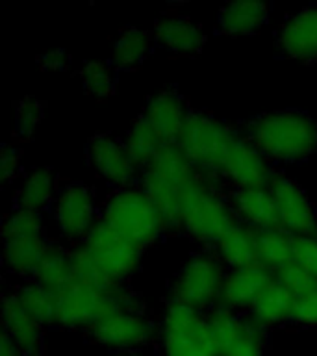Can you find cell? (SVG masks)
Here are the masks:
<instances>
[{
  "label": "cell",
  "instance_id": "1",
  "mask_svg": "<svg viewBox=\"0 0 317 356\" xmlns=\"http://www.w3.org/2000/svg\"><path fill=\"white\" fill-rule=\"evenodd\" d=\"M145 191L154 200L167 234H186L211 249L238 222L228 186L188 160L177 143L141 167Z\"/></svg>",
  "mask_w": 317,
  "mask_h": 356
},
{
  "label": "cell",
  "instance_id": "2",
  "mask_svg": "<svg viewBox=\"0 0 317 356\" xmlns=\"http://www.w3.org/2000/svg\"><path fill=\"white\" fill-rule=\"evenodd\" d=\"M177 145L197 169L228 188H267L278 171L238 132L236 124L206 110H191Z\"/></svg>",
  "mask_w": 317,
  "mask_h": 356
},
{
  "label": "cell",
  "instance_id": "3",
  "mask_svg": "<svg viewBox=\"0 0 317 356\" xmlns=\"http://www.w3.org/2000/svg\"><path fill=\"white\" fill-rule=\"evenodd\" d=\"M236 128L273 167L302 163L317 154V119L300 108L263 111Z\"/></svg>",
  "mask_w": 317,
  "mask_h": 356
},
{
  "label": "cell",
  "instance_id": "4",
  "mask_svg": "<svg viewBox=\"0 0 317 356\" xmlns=\"http://www.w3.org/2000/svg\"><path fill=\"white\" fill-rule=\"evenodd\" d=\"M145 249L124 238L102 219L80 243L72 245L71 254L78 280L100 288H121L139 271Z\"/></svg>",
  "mask_w": 317,
  "mask_h": 356
},
{
  "label": "cell",
  "instance_id": "5",
  "mask_svg": "<svg viewBox=\"0 0 317 356\" xmlns=\"http://www.w3.org/2000/svg\"><path fill=\"white\" fill-rule=\"evenodd\" d=\"M122 308L147 310L141 295L128 286L100 288L76 278L63 293L56 297L54 327L89 330L100 319Z\"/></svg>",
  "mask_w": 317,
  "mask_h": 356
},
{
  "label": "cell",
  "instance_id": "6",
  "mask_svg": "<svg viewBox=\"0 0 317 356\" xmlns=\"http://www.w3.org/2000/svg\"><path fill=\"white\" fill-rule=\"evenodd\" d=\"M100 219L145 250L167 234L158 206L141 184L113 189L100 206Z\"/></svg>",
  "mask_w": 317,
  "mask_h": 356
},
{
  "label": "cell",
  "instance_id": "7",
  "mask_svg": "<svg viewBox=\"0 0 317 356\" xmlns=\"http://www.w3.org/2000/svg\"><path fill=\"white\" fill-rule=\"evenodd\" d=\"M225 275L227 267L213 250H197L171 278L167 302H177L206 314L219 305Z\"/></svg>",
  "mask_w": 317,
  "mask_h": 356
},
{
  "label": "cell",
  "instance_id": "8",
  "mask_svg": "<svg viewBox=\"0 0 317 356\" xmlns=\"http://www.w3.org/2000/svg\"><path fill=\"white\" fill-rule=\"evenodd\" d=\"M0 232L6 269L22 280H32L50 245L44 238L41 213L11 208L4 216Z\"/></svg>",
  "mask_w": 317,
  "mask_h": 356
},
{
  "label": "cell",
  "instance_id": "9",
  "mask_svg": "<svg viewBox=\"0 0 317 356\" xmlns=\"http://www.w3.org/2000/svg\"><path fill=\"white\" fill-rule=\"evenodd\" d=\"M158 325V343L163 356H219L204 312L165 302Z\"/></svg>",
  "mask_w": 317,
  "mask_h": 356
},
{
  "label": "cell",
  "instance_id": "10",
  "mask_svg": "<svg viewBox=\"0 0 317 356\" xmlns=\"http://www.w3.org/2000/svg\"><path fill=\"white\" fill-rule=\"evenodd\" d=\"M86 334L88 339L113 355H139L158 341L160 325L149 317L147 310L122 308L100 319Z\"/></svg>",
  "mask_w": 317,
  "mask_h": 356
},
{
  "label": "cell",
  "instance_id": "11",
  "mask_svg": "<svg viewBox=\"0 0 317 356\" xmlns=\"http://www.w3.org/2000/svg\"><path fill=\"white\" fill-rule=\"evenodd\" d=\"M50 211L56 228L72 245L80 243L100 219L93 188L80 180L60 184Z\"/></svg>",
  "mask_w": 317,
  "mask_h": 356
},
{
  "label": "cell",
  "instance_id": "12",
  "mask_svg": "<svg viewBox=\"0 0 317 356\" xmlns=\"http://www.w3.org/2000/svg\"><path fill=\"white\" fill-rule=\"evenodd\" d=\"M219 356H263L267 332L247 314L216 306L206 312Z\"/></svg>",
  "mask_w": 317,
  "mask_h": 356
},
{
  "label": "cell",
  "instance_id": "13",
  "mask_svg": "<svg viewBox=\"0 0 317 356\" xmlns=\"http://www.w3.org/2000/svg\"><path fill=\"white\" fill-rule=\"evenodd\" d=\"M86 160L113 189L136 186L141 180V167L128 152L124 141L111 134L99 132L88 139Z\"/></svg>",
  "mask_w": 317,
  "mask_h": 356
},
{
  "label": "cell",
  "instance_id": "14",
  "mask_svg": "<svg viewBox=\"0 0 317 356\" xmlns=\"http://www.w3.org/2000/svg\"><path fill=\"white\" fill-rule=\"evenodd\" d=\"M267 188L277 202L282 230L291 236H316L317 208L299 184L277 171Z\"/></svg>",
  "mask_w": 317,
  "mask_h": 356
},
{
  "label": "cell",
  "instance_id": "15",
  "mask_svg": "<svg viewBox=\"0 0 317 356\" xmlns=\"http://www.w3.org/2000/svg\"><path fill=\"white\" fill-rule=\"evenodd\" d=\"M278 52L288 58L316 63L317 61V2L295 11L280 22L275 39Z\"/></svg>",
  "mask_w": 317,
  "mask_h": 356
},
{
  "label": "cell",
  "instance_id": "16",
  "mask_svg": "<svg viewBox=\"0 0 317 356\" xmlns=\"http://www.w3.org/2000/svg\"><path fill=\"white\" fill-rule=\"evenodd\" d=\"M191 110L193 106L189 104V100L174 86H169L150 95L141 111V117L167 143L174 145Z\"/></svg>",
  "mask_w": 317,
  "mask_h": 356
},
{
  "label": "cell",
  "instance_id": "17",
  "mask_svg": "<svg viewBox=\"0 0 317 356\" xmlns=\"http://www.w3.org/2000/svg\"><path fill=\"white\" fill-rule=\"evenodd\" d=\"M273 280H275V273L260 264L239 267V269H227L217 306L238 314H249L254 300Z\"/></svg>",
  "mask_w": 317,
  "mask_h": 356
},
{
  "label": "cell",
  "instance_id": "18",
  "mask_svg": "<svg viewBox=\"0 0 317 356\" xmlns=\"http://www.w3.org/2000/svg\"><path fill=\"white\" fill-rule=\"evenodd\" d=\"M2 332L10 336L21 356H44V327L24 310L15 291L2 299Z\"/></svg>",
  "mask_w": 317,
  "mask_h": 356
},
{
  "label": "cell",
  "instance_id": "19",
  "mask_svg": "<svg viewBox=\"0 0 317 356\" xmlns=\"http://www.w3.org/2000/svg\"><path fill=\"white\" fill-rule=\"evenodd\" d=\"M154 41L160 49L177 56L199 54L206 43V35L200 24L188 15L161 13L154 21Z\"/></svg>",
  "mask_w": 317,
  "mask_h": 356
},
{
  "label": "cell",
  "instance_id": "20",
  "mask_svg": "<svg viewBox=\"0 0 317 356\" xmlns=\"http://www.w3.org/2000/svg\"><path fill=\"white\" fill-rule=\"evenodd\" d=\"M228 197L238 221L254 230H278L280 216L269 188H230Z\"/></svg>",
  "mask_w": 317,
  "mask_h": 356
},
{
  "label": "cell",
  "instance_id": "21",
  "mask_svg": "<svg viewBox=\"0 0 317 356\" xmlns=\"http://www.w3.org/2000/svg\"><path fill=\"white\" fill-rule=\"evenodd\" d=\"M271 6L261 0H234L219 8L217 32L230 38L252 35L269 22Z\"/></svg>",
  "mask_w": 317,
  "mask_h": 356
},
{
  "label": "cell",
  "instance_id": "22",
  "mask_svg": "<svg viewBox=\"0 0 317 356\" xmlns=\"http://www.w3.org/2000/svg\"><path fill=\"white\" fill-rule=\"evenodd\" d=\"M293 291L275 278L254 300L247 316L266 332L271 328L289 327V319L293 314Z\"/></svg>",
  "mask_w": 317,
  "mask_h": 356
},
{
  "label": "cell",
  "instance_id": "23",
  "mask_svg": "<svg viewBox=\"0 0 317 356\" xmlns=\"http://www.w3.org/2000/svg\"><path fill=\"white\" fill-rule=\"evenodd\" d=\"M60 189V182L52 167H33L24 175L21 186L13 195V208L30 210L41 213L52 208L56 195Z\"/></svg>",
  "mask_w": 317,
  "mask_h": 356
},
{
  "label": "cell",
  "instance_id": "24",
  "mask_svg": "<svg viewBox=\"0 0 317 356\" xmlns=\"http://www.w3.org/2000/svg\"><path fill=\"white\" fill-rule=\"evenodd\" d=\"M32 280L56 297L63 293L76 280L71 247L50 243Z\"/></svg>",
  "mask_w": 317,
  "mask_h": 356
},
{
  "label": "cell",
  "instance_id": "25",
  "mask_svg": "<svg viewBox=\"0 0 317 356\" xmlns=\"http://www.w3.org/2000/svg\"><path fill=\"white\" fill-rule=\"evenodd\" d=\"M154 33L138 26L122 28L117 35L110 63L119 72L136 71L154 49Z\"/></svg>",
  "mask_w": 317,
  "mask_h": 356
},
{
  "label": "cell",
  "instance_id": "26",
  "mask_svg": "<svg viewBox=\"0 0 317 356\" xmlns=\"http://www.w3.org/2000/svg\"><path fill=\"white\" fill-rule=\"evenodd\" d=\"M211 250L227 269H239L256 264V230L238 221Z\"/></svg>",
  "mask_w": 317,
  "mask_h": 356
},
{
  "label": "cell",
  "instance_id": "27",
  "mask_svg": "<svg viewBox=\"0 0 317 356\" xmlns=\"http://www.w3.org/2000/svg\"><path fill=\"white\" fill-rule=\"evenodd\" d=\"M293 238L282 228L256 230V264L273 273L293 261Z\"/></svg>",
  "mask_w": 317,
  "mask_h": 356
},
{
  "label": "cell",
  "instance_id": "28",
  "mask_svg": "<svg viewBox=\"0 0 317 356\" xmlns=\"http://www.w3.org/2000/svg\"><path fill=\"white\" fill-rule=\"evenodd\" d=\"M122 141H124L128 152L132 154V158L139 167L147 165L160 150L169 147L165 139L161 138L160 134L156 132L154 128L150 127L141 115L130 124Z\"/></svg>",
  "mask_w": 317,
  "mask_h": 356
},
{
  "label": "cell",
  "instance_id": "29",
  "mask_svg": "<svg viewBox=\"0 0 317 356\" xmlns=\"http://www.w3.org/2000/svg\"><path fill=\"white\" fill-rule=\"evenodd\" d=\"M13 291L28 314H32L43 327H54L56 295L49 293L33 280H24L22 284L15 286Z\"/></svg>",
  "mask_w": 317,
  "mask_h": 356
},
{
  "label": "cell",
  "instance_id": "30",
  "mask_svg": "<svg viewBox=\"0 0 317 356\" xmlns=\"http://www.w3.org/2000/svg\"><path fill=\"white\" fill-rule=\"evenodd\" d=\"M80 78L86 93L97 99H108L115 95L119 71L110 61H88L80 69Z\"/></svg>",
  "mask_w": 317,
  "mask_h": 356
},
{
  "label": "cell",
  "instance_id": "31",
  "mask_svg": "<svg viewBox=\"0 0 317 356\" xmlns=\"http://www.w3.org/2000/svg\"><path fill=\"white\" fill-rule=\"evenodd\" d=\"M47 102L38 97H24L13 106V138L28 141L33 138L43 119Z\"/></svg>",
  "mask_w": 317,
  "mask_h": 356
},
{
  "label": "cell",
  "instance_id": "32",
  "mask_svg": "<svg viewBox=\"0 0 317 356\" xmlns=\"http://www.w3.org/2000/svg\"><path fill=\"white\" fill-rule=\"evenodd\" d=\"M293 295V314L289 327L317 328V284Z\"/></svg>",
  "mask_w": 317,
  "mask_h": 356
},
{
  "label": "cell",
  "instance_id": "33",
  "mask_svg": "<svg viewBox=\"0 0 317 356\" xmlns=\"http://www.w3.org/2000/svg\"><path fill=\"white\" fill-rule=\"evenodd\" d=\"M317 280V234L316 236H295L293 261Z\"/></svg>",
  "mask_w": 317,
  "mask_h": 356
},
{
  "label": "cell",
  "instance_id": "34",
  "mask_svg": "<svg viewBox=\"0 0 317 356\" xmlns=\"http://www.w3.org/2000/svg\"><path fill=\"white\" fill-rule=\"evenodd\" d=\"M21 169V149H17L15 145L4 143L2 152H0V180L2 186H8L15 180Z\"/></svg>",
  "mask_w": 317,
  "mask_h": 356
},
{
  "label": "cell",
  "instance_id": "35",
  "mask_svg": "<svg viewBox=\"0 0 317 356\" xmlns=\"http://www.w3.org/2000/svg\"><path fill=\"white\" fill-rule=\"evenodd\" d=\"M38 65L41 71L63 72L71 65V54L65 49L47 50L38 56Z\"/></svg>",
  "mask_w": 317,
  "mask_h": 356
},
{
  "label": "cell",
  "instance_id": "36",
  "mask_svg": "<svg viewBox=\"0 0 317 356\" xmlns=\"http://www.w3.org/2000/svg\"><path fill=\"white\" fill-rule=\"evenodd\" d=\"M0 356H21V353L17 350L13 341L10 339L8 334L2 332V347H0Z\"/></svg>",
  "mask_w": 317,
  "mask_h": 356
},
{
  "label": "cell",
  "instance_id": "37",
  "mask_svg": "<svg viewBox=\"0 0 317 356\" xmlns=\"http://www.w3.org/2000/svg\"><path fill=\"white\" fill-rule=\"evenodd\" d=\"M111 356H139V355H111Z\"/></svg>",
  "mask_w": 317,
  "mask_h": 356
}]
</instances>
